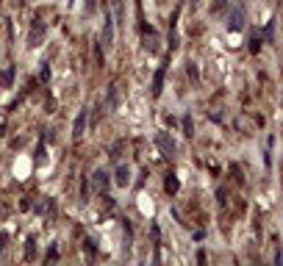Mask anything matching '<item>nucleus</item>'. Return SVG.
Returning <instances> with one entry per match:
<instances>
[{"label":"nucleus","mask_w":283,"mask_h":266,"mask_svg":"<svg viewBox=\"0 0 283 266\" xmlns=\"http://www.w3.org/2000/svg\"><path fill=\"white\" fill-rule=\"evenodd\" d=\"M92 189L100 191V194L108 189V175H106V169H97V172L92 175Z\"/></svg>","instance_id":"9"},{"label":"nucleus","mask_w":283,"mask_h":266,"mask_svg":"<svg viewBox=\"0 0 283 266\" xmlns=\"http://www.w3.org/2000/svg\"><path fill=\"white\" fill-rule=\"evenodd\" d=\"M261 42H264V36L258 34V31H253V36H250V53H258V50H261Z\"/></svg>","instance_id":"14"},{"label":"nucleus","mask_w":283,"mask_h":266,"mask_svg":"<svg viewBox=\"0 0 283 266\" xmlns=\"http://www.w3.org/2000/svg\"><path fill=\"white\" fill-rule=\"evenodd\" d=\"M164 189H167V194H175V191L181 189V183H178V175H175V172H170V175H167V180H164Z\"/></svg>","instance_id":"12"},{"label":"nucleus","mask_w":283,"mask_h":266,"mask_svg":"<svg viewBox=\"0 0 283 266\" xmlns=\"http://www.w3.org/2000/svg\"><path fill=\"white\" fill-rule=\"evenodd\" d=\"M167 67H170V56H164V61L158 64L156 75H153V86H150V94H153V97H161V89H164V78H167Z\"/></svg>","instance_id":"2"},{"label":"nucleus","mask_w":283,"mask_h":266,"mask_svg":"<svg viewBox=\"0 0 283 266\" xmlns=\"http://www.w3.org/2000/svg\"><path fill=\"white\" fill-rule=\"evenodd\" d=\"M114 180H117V186H122V189H125L128 183H131V169H128L125 164H120V167H117V175H114Z\"/></svg>","instance_id":"10"},{"label":"nucleus","mask_w":283,"mask_h":266,"mask_svg":"<svg viewBox=\"0 0 283 266\" xmlns=\"http://www.w3.org/2000/svg\"><path fill=\"white\" fill-rule=\"evenodd\" d=\"M231 34H236V31L244 28V6H234L231 8V14H228V25H225Z\"/></svg>","instance_id":"3"},{"label":"nucleus","mask_w":283,"mask_h":266,"mask_svg":"<svg viewBox=\"0 0 283 266\" xmlns=\"http://www.w3.org/2000/svg\"><path fill=\"white\" fill-rule=\"evenodd\" d=\"M117 100H120V97H117V84H111V86H108V100H106V111L108 114L117 111Z\"/></svg>","instance_id":"11"},{"label":"nucleus","mask_w":283,"mask_h":266,"mask_svg":"<svg viewBox=\"0 0 283 266\" xmlns=\"http://www.w3.org/2000/svg\"><path fill=\"white\" fill-rule=\"evenodd\" d=\"M156 147L161 150L164 158H172V155H175V141H172L167 133H156Z\"/></svg>","instance_id":"5"},{"label":"nucleus","mask_w":283,"mask_h":266,"mask_svg":"<svg viewBox=\"0 0 283 266\" xmlns=\"http://www.w3.org/2000/svg\"><path fill=\"white\" fill-rule=\"evenodd\" d=\"M225 3H228V0H214V3H211V11H214V14H217V11H222V8H225Z\"/></svg>","instance_id":"20"},{"label":"nucleus","mask_w":283,"mask_h":266,"mask_svg":"<svg viewBox=\"0 0 283 266\" xmlns=\"http://www.w3.org/2000/svg\"><path fill=\"white\" fill-rule=\"evenodd\" d=\"M142 47L150 50V53H156L158 50V34L153 28L147 31V25H142Z\"/></svg>","instance_id":"6"},{"label":"nucleus","mask_w":283,"mask_h":266,"mask_svg":"<svg viewBox=\"0 0 283 266\" xmlns=\"http://www.w3.org/2000/svg\"><path fill=\"white\" fill-rule=\"evenodd\" d=\"M81 203H89V180H81Z\"/></svg>","instance_id":"18"},{"label":"nucleus","mask_w":283,"mask_h":266,"mask_svg":"<svg viewBox=\"0 0 283 266\" xmlns=\"http://www.w3.org/2000/svg\"><path fill=\"white\" fill-rule=\"evenodd\" d=\"M0 136H3V125H0Z\"/></svg>","instance_id":"29"},{"label":"nucleus","mask_w":283,"mask_h":266,"mask_svg":"<svg viewBox=\"0 0 283 266\" xmlns=\"http://www.w3.org/2000/svg\"><path fill=\"white\" fill-rule=\"evenodd\" d=\"M94 56H97V64H103V44H94Z\"/></svg>","instance_id":"24"},{"label":"nucleus","mask_w":283,"mask_h":266,"mask_svg":"<svg viewBox=\"0 0 283 266\" xmlns=\"http://www.w3.org/2000/svg\"><path fill=\"white\" fill-rule=\"evenodd\" d=\"M25 261H36V241L34 238L25 241Z\"/></svg>","instance_id":"15"},{"label":"nucleus","mask_w":283,"mask_h":266,"mask_svg":"<svg viewBox=\"0 0 283 266\" xmlns=\"http://www.w3.org/2000/svg\"><path fill=\"white\" fill-rule=\"evenodd\" d=\"M45 261H47V264L58 261V250H56V244H50V250H47V255H45Z\"/></svg>","instance_id":"19"},{"label":"nucleus","mask_w":283,"mask_h":266,"mask_svg":"<svg viewBox=\"0 0 283 266\" xmlns=\"http://www.w3.org/2000/svg\"><path fill=\"white\" fill-rule=\"evenodd\" d=\"M42 36H45V22L39 20V17H36V20H34V25H31V34H28V47H36Z\"/></svg>","instance_id":"7"},{"label":"nucleus","mask_w":283,"mask_h":266,"mask_svg":"<svg viewBox=\"0 0 283 266\" xmlns=\"http://www.w3.org/2000/svg\"><path fill=\"white\" fill-rule=\"evenodd\" d=\"M100 44L106 50H111L114 44V17L108 11V6H103V31H100Z\"/></svg>","instance_id":"1"},{"label":"nucleus","mask_w":283,"mask_h":266,"mask_svg":"<svg viewBox=\"0 0 283 266\" xmlns=\"http://www.w3.org/2000/svg\"><path fill=\"white\" fill-rule=\"evenodd\" d=\"M281 261H283V252L281 247H275V266H281Z\"/></svg>","instance_id":"26"},{"label":"nucleus","mask_w":283,"mask_h":266,"mask_svg":"<svg viewBox=\"0 0 283 266\" xmlns=\"http://www.w3.org/2000/svg\"><path fill=\"white\" fill-rule=\"evenodd\" d=\"M120 150H122V141H114L111 144V158H120Z\"/></svg>","instance_id":"22"},{"label":"nucleus","mask_w":283,"mask_h":266,"mask_svg":"<svg viewBox=\"0 0 283 266\" xmlns=\"http://www.w3.org/2000/svg\"><path fill=\"white\" fill-rule=\"evenodd\" d=\"M86 125H89V111H86V108H81L78 117H75V122H72V141H78L81 136H84Z\"/></svg>","instance_id":"4"},{"label":"nucleus","mask_w":283,"mask_h":266,"mask_svg":"<svg viewBox=\"0 0 283 266\" xmlns=\"http://www.w3.org/2000/svg\"><path fill=\"white\" fill-rule=\"evenodd\" d=\"M264 42L267 44H275V20L267 22V31H264Z\"/></svg>","instance_id":"13"},{"label":"nucleus","mask_w":283,"mask_h":266,"mask_svg":"<svg viewBox=\"0 0 283 266\" xmlns=\"http://www.w3.org/2000/svg\"><path fill=\"white\" fill-rule=\"evenodd\" d=\"M39 78H42L45 84L50 81V70H47V64H42V72H39Z\"/></svg>","instance_id":"25"},{"label":"nucleus","mask_w":283,"mask_h":266,"mask_svg":"<svg viewBox=\"0 0 283 266\" xmlns=\"http://www.w3.org/2000/svg\"><path fill=\"white\" fill-rule=\"evenodd\" d=\"M36 161H39V164H45V161H47V153H45V147H42V144H39V150H36Z\"/></svg>","instance_id":"21"},{"label":"nucleus","mask_w":283,"mask_h":266,"mask_svg":"<svg viewBox=\"0 0 283 266\" xmlns=\"http://www.w3.org/2000/svg\"><path fill=\"white\" fill-rule=\"evenodd\" d=\"M84 247H86V252H89V258H94V241H92V238H86Z\"/></svg>","instance_id":"23"},{"label":"nucleus","mask_w":283,"mask_h":266,"mask_svg":"<svg viewBox=\"0 0 283 266\" xmlns=\"http://www.w3.org/2000/svg\"><path fill=\"white\" fill-rule=\"evenodd\" d=\"M184 136H186V139H191V136H194V128H191V117H189V114L184 117Z\"/></svg>","instance_id":"17"},{"label":"nucleus","mask_w":283,"mask_h":266,"mask_svg":"<svg viewBox=\"0 0 283 266\" xmlns=\"http://www.w3.org/2000/svg\"><path fill=\"white\" fill-rule=\"evenodd\" d=\"M11 78H14V67L3 70V72H0V86H11Z\"/></svg>","instance_id":"16"},{"label":"nucleus","mask_w":283,"mask_h":266,"mask_svg":"<svg viewBox=\"0 0 283 266\" xmlns=\"http://www.w3.org/2000/svg\"><path fill=\"white\" fill-rule=\"evenodd\" d=\"M94 6H97V0H86V11H89V14L94 11Z\"/></svg>","instance_id":"27"},{"label":"nucleus","mask_w":283,"mask_h":266,"mask_svg":"<svg viewBox=\"0 0 283 266\" xmlns=\"http://www.w3.org/2000/svg\"><path fill=\"white\" fill-rule=\"evenodd\" d=\"M186 67H189V75H191V78H197V67H194V64L189 61V64H186Z\"/></svg>","instance_id":"28"},{"label":"nucleus","mask_w":283,"mask_h":266,"mask_svg":"<svg viewBox=\"0 0 283 266\" xmlns=\"http://www.w3.org/2000/svg\"><path fill=\"white\" fill-rule=\"evenodd\" d=\"M178 17H181V6H178L170 17V50L178 47Z\"/></svg>","instance_id":"8"}]
</instances>
